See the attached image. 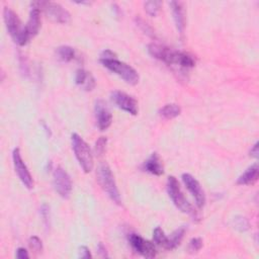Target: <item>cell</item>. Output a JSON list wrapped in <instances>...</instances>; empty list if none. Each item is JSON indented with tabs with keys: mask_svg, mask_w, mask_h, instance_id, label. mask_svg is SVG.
Masks as SVG:
<instances>
[{
	"mask_svg": "<svg viewBox=\"0 0 259 259\" xmlns=\"http://www.w3.org/2000/svg\"><path fill=\"white\" fill-rule=\"evenodd\" d=\"M3 18L5 22L6 30L12 40L19 46H26L31 38L29 37L26 27H22V23L18 15L10 8L4 7L3 9Z\"/></svg>",
	"mask_w": 259,
	"mask_h": 259,
	"instance_id": "6da1fadb",
	"label": "cell"
},
{
	"mask_svg": "<svg viewBox=\"0 0 259 259\" xmlns=\"http://www.w3.org/2000/svg\"><path fill=\"white\" fill-rule=\"evenodd\" d=\"M97 177L100 185L104 190V192L109 197V199L116 205L122 204L121 195L119 188L114 180V176L106 163H101L97 171Z\"/></svg>",
	"mask_w": 259,
	"mask_h": 259,
	"instance_id": "7a4b0ae2",
	"label": "cell"
},
{
	"mask_svg": "<svg viewBox=\"0 0 259 259\" xmlns=\"http://www.w3.org/2000/svg\"><path fill=\"white\" fill-rule=\"evenodd\" d=\"M167 192L169 195V198L171 199L174 206L182 213L193 217L194 219H198V213L195 209V207L188 203V201L185 199L183 193L181 192V188L179 185L178 180L174 176L168 177L167 180Z\"/></svg>",
	"mask_w": 259,
	"mask_h": 259,
	"instance_id": "3957f363",
	"label": "cell"
},
{
	"mask_svg": "<svg viewBox=\"0 0 259 259\" xmlns=\"http://www.w3.org/2000/svg\"><path fill=\"white\" fill-rule=\"evenodd\" d=\"M101 63L105 68H107L109 71L116 74L117 76H120L128 84L136 85L139 83V80H140L139 74L132 66L119 61L116 58L115 59H101Z\"/></svg>",
	"mask_w": 259,
	"mask_h": 259,
	"instance_id": "277c9868",
	"label": "cell"
},
{
	"mask_svg": "<svg viewBox=\"0 0 259 259\" xmlns=\"http://www.w3.org/2000/svg\"><path fill=\"white\" fill-rule=\"evenodd\" d=\"M71 140L72 148L79 165L85 173H89L93 169V156L89 146L78 134H73Z\"/></svg>",
	"mask_w": 259,
	"mask_h": 259,
	"instance_id": "5b68a950",
	"label": "cell"
},
{
	"mask_svg": "<svg viewBox=\"0 0 259 259\" xmlns=\"http://www.w3.org/2000/svg\"><path fill=\"white\" fill-rule=\"evenodd\" d=\"M33 6H36L40 9H42L46 15L55 22L58 23H68L71 19V15L66 10L62 5L56 2H50V1H39V2H34Z\"/></svg>",
	"mask_w": 259,
	"mask_h": 259,
	"instance_id": "8992f818",
	"label": "cell"
},
{
	"mask_svg": "<svg viewBox=\"0 0 259 259\" xmlns=\"http://www.w3.org/2000/svg\"><path fill=\"white\" fill-rule=\"evenodd\" d=\"M148 52L153 58L166 63L169 66L176 65L179 53L178 51H174L168 48V47L161 46L158 44H150L148 46Z\"/></svg>",
	"mask_w": 259,
	"mask_h": 259,
	"instance_id": "52a82bcc",
	"label": "cell"
},
{
	"mask_svg": "<svg viewBox=\"0 0 259 259\" xmlns=\"http://www.w3.org/2000/svg\"><path fill=\"white\" fill-rule=\"evenodd\" d=\"M12 160H13V165H14V169L15 172L18 176V178L20 179V181L22 182V184L25 185L29 190H32L34 187V181H33V177L26 165V163L23 162L20 151L18 148H15L12 152Z\"/></svg>",
	"mask_w": 259,
	"mask_h": 259,
	"instance_id": "ba28073f",
	"label": "cell"
},
{
	"mask_svg": "<svg viewBox=\"0 0 259 259\" xmlns=\"http://www.w3.org/2000/svg\"><path fill=\"white\" fill-rule=\"evenodd\" d=\"M54 187L55 191L63 199H68L72 191V182L69 174L61 167H57L54 171Z\"/></svg>",
	"mask_w": 259,
	"mask_h": 259,
	"instance_id": "9c48e42d",
	"label": "cell"
},
{
	"mask_svg": "<svg viewBox=\"0 0 259 259\" xmlns=\"http://www.w3.org/2000/svg\"><path fill=\"white\" fill-rule=\"evenodd\" d=\"M129 242L132 246V248L139 253L140 255H142L146 258H154L157 254L156 247L154 243L145 240L141 236L137 234H131L129 237Z\"/></svg>",
	"mask_w": 259,
	"mask_h": 259,
	"instance_id": "30bf717a",
	"label": "cell"
},
{
	"mask_svg": "<svg viewBox=\"0 0 259 259\" xmlns=\"http://www.w3.org/2000/svg\"><path fill=\"white\" fill-rule=\"evenodd\" d=\"M111 101L117 107L130 114L136 115L138 113L137 101L125 92L113 91L111 93Z\"/></svg>",
	"mask_w": 259,
	"mask_h": 259,
	"instance_id": "8fae6325",
	"label": "cell"
},
{
	"mask_svg": "<svg viewBox=\"0 0 259 259\" xmlns=\"http://www.w3.org/2000/svg\"><path fill=\"white\" fill-rule=\"evenodd\" d=\"M182 180L185 187L196 200V204L199 208H203L206 204V195L200 182L191 174L185 173L182 175Z\"/></svg>",
	"mask_w": 259,
	"mask_h": 259,
	"instance_id": "7c38bea8",
	"label": "cell"
},
{
	"mask_svg": "<svg viewBox=\"0 0 259 259\" xmlns=\"http://www.w3.org/2000/svg\"><path fill=\"white\" fill-rule=\"evenodd\" d=\"M96 117L101 131L107 130L112 122V115L106 106V104L100 100L96 103Z\"/></svg>",
	"mask_w": 259,
	"mask_h": 259,
	"instance_id": "4fadbf2b",
	"label": "cell"
},
{
	"mask_svg": "<svg viewBox=\"0 0 259 259\" xmlns=\"http://www.w3.org/2000/svg\"><path fill=\"white\" fill-rule=\"evenodd\" d=\"M41 28V9L33 6L30 12V18L26 26V31L30 38L35 37L38 35Z\"/></svg>",
	"mask_w": 259,
	"mask_h": 259,
	"instance_id": "5bb4252c",
	"label": "cell"
},
{
	"mask_svg": "<svg viewBox=\"0 0 259 259\" xmlns=\"http://www.w3.org/2000/svg\"><path fill=\"white\" fill-rule=\"evenodd\" d=\"M170 6H171V11H172L176 29L180 34V36H182L185 30V16H184L183 6L180 2L177 1H171Z\"/></svg>",
	"mask_w": 259,
	"mask_h": 259,
	"instance_id": "9a60e30c",
	"label": "cell"
},
{
	"mask_svg": "<svg viewBox=\"0 0 259 259\" xmlns=\"http://www.w3.org/2000/svg\"><path fill=\"white\" fill-rule=\"evenodd\" d=\"M143 169L153 175L160 176L164 173V168L157 153H153L143 164Z\"/></svg>",
	"mask_w": 259,
	"mask_h": 259,
	"instance_id": "2e32d148",
	"label": "cell"
},
{
	"mask_svg": "<svg viewBox=\"0 0 259 259\" xmlns=\"http://www.w3.org/2000/svg\"><path fill=\"white\" fill-rule=\"evenodd\" d=\"M75 82L78 86L82 87L86 91H90L96 87V79L93 78L90 72H87L84 69L77 70L75 75Z\"/></svg>",
	"mask_w": 259,
	"mask_h": 259,
	"instance_id": "e0dca14e",
	"label": "cell"
},
{
	"mask_svg": "<svg viewBox=\"0 0 259 259\" xmlns=\"http://www.w3.org/2000/svg\"><path fill=\"white\" fill-rule=\"evenodd\" d=\"M259 176V168L257 164H254L251 167H249L237 180L239 185H250L254 184Z\"/></svg>",
	"mask_w": 259,
	"mask_h": 259,
	"instance_id": "ac0fdd59",
	"label": "cell"
},
{
	"mask_svg": "<svg viewBox=\"0 0 259 259\" xmlns=\"http://www.w3.org/2000/svg\"><path fill=\"white\" fill-rule=\"evenodd\" d=\"M180 112H181L180 106L178 104H169L164 105L159 110V114L166 120L174 119V117H176L180 114Z\"/></svg>",
	"mask_w": 259,
	"mask_h": 259,
	"instance_id": "d6986e66",
	"label": "cell"
},
{
	"mask_svg": "<svg viewBox=\"0 0 259 259\" xmlns=\"http://www.w3.org/2000/svg\"><path fill=\"white\" fill-rule=\"evenodd\" d=\"M184 234H185V228L180 227L170 235L168 237V250H173L180 245L184 237Z\"/></svg>",
	"mask_w": 259,
	"mask_h": 259,
	"instance_id": "ffe728a7",
	"label": "cell"
},
{
	"mask_svg": "<svg viewBox=\"0 0 259 259\" xmlns=\"http://www.w3.org/2000/svg\"><path fill=\"white\" fill-rule=\"evenodd\" d=\"M153 241L158 246L168 250V237L160 227L155 228L153 231Z\"/></svg>",
	"mask_w": 259,
	"mask_h": 259,
	"instance_id": "44dd1931",
	"label": "cell"
},
{
	"mask_svg": "<svg viewBox=\"0 0 259 259\" xmlns=\"http://www.w3.org/2000/svg\"><path fill=\"white\" fill-rule=\"evenodd\" d=\"M57 56L63 62H70L75 57V51L69 46H62L57 49Z\"/></svg>",
	"mask_w": 259,
	"mask_h": 259,
	"instance_id": "7402d4cb",
	"label": "cell"
},
{
	"mask_svg": "<svg viewBox=\"0 0 259 259\" xmlns=\"http://www.w3.org/2000/svg\"><path fill=\"white\" fill-rule=\"evenodd\" d=\"M195 65H196L195 59L191 55L183 52H179L175 66L179 67L180 69H190L193 68Z\"/></svg>",
	"mask_w": 259,
	"mask_h": 259,
	"instance_id": "603a6c76",
	"label": "cell"
},
{
	"mask_svg": "<svg viewBox=\"0 0 259 259\" xmlns=\"http://www.w3.org/2000/svg\"><path fill=\"white\" fill-rule=\"evenodd\" d=\"M135 21H136V25L140 28V30L142 31L144 34H146L147 36H149V37H151V38H156V37H155V32H154V30L148 25V23H147L144 19H142L141 17L137 16V17L135 18Z\"/></svg>",
	"mask_w": 259,
	"mask_h": 259,
	"instance_id": "cb8c5ba5",
	"label": "cell"
},
{
	"mask_svg": "<svg viewBox=\"0 0 259 259\" xmlns=\"http://www.w3.org/2000/svg\"><path fill=\"white\" fill-rule=\"evenodd\" d=\"M161 2L160 1H147L145 2V11L151 15V16H156L160 10Z\"/></svg>",
	"mask_w": 259,
	"mask_h": 259,
	"instance_id": "d4e9b609",
	"label": "cell"
},
{
	"mask_svg": "<svg viewBox=\"0 0 259 259\" xmlns=\"http://www.w3.org/2000/svg\"><path fill=\"white\" fill-rule=\"evenodd\" d=\"M106 143H107V140L105 137H101L96 143V154L98 156H102L104 151H105V147H106Z\"/></svg>",
	"mask_w": 259,
	"mask_h": 259,
	"instance_id": "484cf974",
	"label": "cell"
},
{
	"mask_svg": "<svg viewBox=\"0 0 259 259\" xmlns=\"http://www.w3.org/2000/svg\"><path fill=\"white\" fill-rule=\"evenodd\" d=\"M234 224L235 228L238 229L239 231H246L249 229V223L244 217H236L234 220Z\"/></svg>",
	"mask_w": 259,
	"mask_h": 259,
	"instance_id": "4316f807",
	"label": "cell"
},
{
	"mask_svg": "<svg viewBox=\"0 0 259 259\" xmlns=\"http://www.w3.org/2000/svg\"><path fill=\"white\" fill-rule=\"evenodd\" d=\"M203 247V240L201 238H194L191 240L190 245H188V250L191 253L199 252Z\"/></svg>",
	"mask_w": 259,
	"mask_h": 259,
	"instance_id": "83f0119b",
	"label": "cell"
},
{
	"mask_svg": "<svg viewBox=\"0 0 259 259\" xmlns=\"http://www.w3.org/2000/svg\"><path fill=\"white\" fill-rule=\"evenodd\" d=\"M29 245H30L31 249L36 251V252H41L43 250L42 240L39 237H37V236H33V237L30 238Z\"/></svg>",
	"mask_w": 259,
	"mask_h": 259,
	"instance_id": "f1b7e54d",
	"label": "cell"
},
{
	"mask_svg": "<svg viewBox=\"0 0 259 259\" xmlns=\"http://www.w3.org/2000/svg\"><path fill=\"white\" fill-rule=\"evenodd\" d=\"M41 216L44 220V223L46 225V227L48 228L49 227V221H50V207L47 206L46 204L42 206L41 207Z\"/></svg>",
	"mask_w": 259,
	"mask_h": 259,
	"instance_id": "f546056e",
	"label": "cell"
},
{
	"mask_svg": "<svg viewBox=\"0 0 259 259\" xmlns=\"http://www.w3.org/2000/svg\"><path fill=\"white\" fill-rule=\"evenodd\" d=\"M79 257L83 258V259H88V258H91L92 255L90 253V250L86 246H81L79 248Z\"/></svg>",
	"mask_w": 259,
	"mask_h": 259,
	"instance_id": "4dcf8cb0",
	"label": "cell"
},
{
	"mask_svg": "<svg viewBox=\"0 0 259 259\" xmlns=\"http://www.w3.org/2000/svg\"><path fill=\"white\" fill-rule=\"evenodd\" d=\"M16 257L18 259H28L30 256L25 248H18L16 251Z\"/></svg>",
	"mask_w": 259,
	"mask_h": 259,
	"instance_id": "1f68e13d",
	"label": "cell"
},
{
	"mask_svg": "<svg viewBox=\"0 0 259 259\" xmlns=\"http://www.w3.org/2000/svg\"><path fill=\"white\" fill-rule=\"evenodd\" d=\"M115 58H116V55L110 50H105L101 55V59H115Z\"/></svg>",
	"mask_w": 259,
	"mask_h": 259,
	"instance_id": "d6a6232c",
	"label": "cell"
},
{
	"mask_svg": "<svg viewBox=\"0 0 259 259\" xmlns=\"http://www.w3.org/2000/svg\"><path fill=\"white\" fill-rule=\"evenodd\" d=\"M98 253L101 257H108L107 255V251H106V248L105 246L103 244V243H100L99 246H98Z\"/></svg>",
	"mask_w": 259,
	"mask_h": 259,
	"instance_id": "836d02e7",
	"label": "cell"
},
{
	"mask_svg": "<svg viewBox=\"0 0 259 259\" xmlns=\"http://www.w3.org/2000/svg\"><path fill=\"white\" fill-rule=\"evenodd\" d=\"M250 156L253 158H258L259 151H258V143H255L254 146L250 150Z\"/></svg>",
	"mask_w": 259,
	"mask_h": 259,
	"instance_id": "e575fe53",
	"label": "cell"
}]
</instances>
